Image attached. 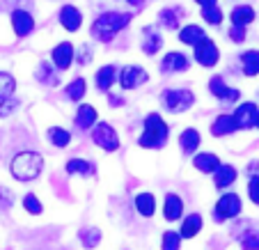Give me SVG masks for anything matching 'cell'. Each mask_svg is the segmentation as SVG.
Here are the masks:
<instances>
[{
  "mask_svg": "<svg viewBox=\"0 0 259 250\" xmlns=\"http://www.w3.org/2000/svg\"><path fill=\"white\" fill-rule=\"evenodd\" d=\"M44 156L39 152H19L10 163V172L19 182H32L41 175Z\"/></svg>",
  "mask_w": 259,
  "mask_h": 250,
  "instance_id": "1",
  "label": "cell"
},
{
  "mask_svg": "<svg viewBox=\"0 0 259 250\" xmlns=\"http://www.w3.org/2000/svg\"><path fill=\"white\" fill-rule=\"evenodd\" d=\"M131 21V14H119V12H106L92 23V37L99 41H110L126 23Z\"/></svg>",
  "mask_w": 259,
  "mask_h": 250,
  "instance_id": "2",
  "label": "cell"
},
{
  "mask_svg": "<svg viewBox=\"0 0 259 250\" xmlns=\"http://www.w3.org/2000/svg\"><path fill=\"white\" fill-rule=\"evenodd\" d=\"M167 140V124L161 119V115H147L145 133L140 136L142 147H163Z\"/></svg>",
  "mask_w": 259,
  "mask_h": 250,
  "instance_id": "3",
  "label": "cell"
},
{
  "mask_svg": "<svg viewBox=\"0 0 259 250\" xmlns=\"http://www.w3.org/2000/svg\"><path fill=\"white\" fill-rule=\"evenodd\" d=\"M193 101H195V97L188 90H165L163 92V103L170 113H184L193 106Z\"/></svg>",
  "mask_w": 259,
  "mask_h": 250,
  "instance_id": "4",
  "label": "cell"
},
{
  "mask_svg": "<svg viewBox=\"0 0 259 250\" xmlns=\"http://www.w3.org/2000/svg\"><path fill=\"white\" fill-rule=\"evenodd\" d=\"M92 138H94V142H97L99 147L106 149V152H115V149L119 147V136H117V131H115L110 124H106V122L94 124Z\"/></svg>",
  "mask_w": 259,
  "mask_h": 250,
  "instance_id": "5",
  "label": "cell"
},
{
  "mask_svg": "<svg viewBox=\"0 0 259 250\" xmlns=\"http://www.w3.org/2000/svg\"><path fill=\"white\" fill-rule=\"evenodd\" d=\"M241 214V197L236 193H225L215 202V221H230Z\"/></svg>",
  "mask_w": 259,
  "mask_h": 250,
  "instance_id": "6",
  "label": "cell"
},
{
  "mask_svg": "<svg viewBox=\"0 0 259 250\" xmlns=\"http://www.w3.org/2000/svg\"><path fill=\"white\" fill-rule=\"evenodd\" d=\"M147 71L142 67H136V64H131V67H124L122 69V74L117 76V80H119V85H122L124 90H136L138 85H142V83H147Z\"/></svg>",
  "mask_w": 259,
  "mask_h": 250,
  "instance_id": "7",
  "label": "cell"
},
{
  "mask_svg": "<svg viewBox=\"0 0 259 250\" xmlns=\"http://www.w3.org/2000/svg\"><path fill=\"white\" fill-rule=\"evenodd\" d=\"M218 58H220L218 46L211 39H202L200 44H195V60L202 67H213V64H218Z\"/></svg>",
  "mask_w": 259,
  "mask_h": 250,
  "instance_id": "8",
  "label": "cell"
},
{
  "mask_svg": "<svg viewBox=\"0 0 259 250\" xmlns=\"http://www.w3.org/2000/svg\"><path fill=\"white\" fill-rule=\"evenodd\" d=\"M12 30L16 37H28L34 30V19L30 12L25 10H14L12 12Z\"/></svg>",
  "mask_w": 259,
  "mask_h": 250,
  "instance_id": "9",
  "label": "cell"
},
{
  "mask_svg": "<svg viewBox=\"0 0 259 250\" xmlns=\"http://www.w3.org/2000/svg\"><path fill=\"white\" fill-rule=\"evenodd\" d=\"M234 124H236V129H250L254 124V119H257V106H254L252 101H248V103H241L239 108L234 110Z\"/></svg>",
  "mask_w": 259,
  "mask_h": 250,
  "instance_id": "10",
  "label": "cell"
},
{
  "mask_svg": "<svg viewBox=\"0 0 259 250\" xmlns=\"http://www.w3.org/2000/svg\"><path fill=\"white\" fill-rule=\"evenodd\" d=\"M60 23H62L64 30L76 32V30L80 28V23H83V14H80L73 5H64L62 10H60Z\"/></svg>",
  "mask_w": 259,
  "mask_h": 250,
  "instance_id": "11",
  "label": "cell"
},
{
  "mask_svg": "<svg viewBox=\"0 0 259 250\" xmlns=\"http://www.w3.org/2000/svg\"><path fill=\"white\" fill-rule=\"evenodd\" d=\"M181 214H184V202H181V197L177 195V193H167L165 204H163V216H165V221H170V223L179 221Z\"/></svg>",
  "mask_w": 259,
  "mask_h": 250,
  "instance_id": "12",
  "label": "cell"
},
{
  "mask_svg": "<svg viewBox=\"0 0 259 250\" xmlns=\"http://www.w3.org/2000/svg\"><path fill=\"white\" fill-rule=\"evenodd\" d=\"M51 60H53V64L58 69H69L71 67V60H73V46L69 44V41L58 44L53 49V53H51Z\"/></svg>",
  "mask_w": 259,
  "mask_h": 250,
  "instance_id": "13",
  "label": "cell"
},
{
  "mask_svg": "<svg viewBox=\"0 0 259 250\" xmlns=\"http://www.w3.org/2000/svg\"><path fill=\"white\" fill-rule=\"evenodd\" d=\"M209 90H211V94H215V97L223 99V101H236V99H239V90L227 88L225 80L220 78V76L209 80Z\"/></svg>",
  "mask_w": 259,
  "mask_h": 250,
  "instance_id": "14",
  "label": "cell"
},
{
  "mask_svg": "<svg viewBox=\"0 0 259 250\" xmlns=\"http://www.w3.org/2000/svg\"><path fill=\"white\" fill-rule=\"evenodd\" d=\"M188 67H191V60H188L186 55L177 53V51L167 53L165 58H163V62H161V69H163V71H186Z\"/></svg>",
  "mask_w": 259,
  "mask_h": 250,
  "instance_id": "15",
  "label": "cell"
},
{
  "mask_svg": "<svg viewBox=\"0 0 259 250\" xmlns=\"http://www.w3.org/2000/svg\"><path fill=\"white\" fill-rule=\"evenodd\" d=\"M213 182L218 188H227L236 182V168L234 165H218L213 170Z\"/></svg>",
  "mask_w": 259,
  "mask_h": 250,
  "instance_id": "16",
  "label": "cell"
},
{
  "mask_svg": "<svg viewBox=\"0 0 259 250\" xmlns=\"http://www.w3.org/2000/svg\"><path fill=\"white\" fill-rule=\"evenodd\" d=\"M202 39H206V34L200 25L191 23V25H186V28H181V32H179V41L186 46H195V44H200Z\"/></svg>",
  "mask_w": 259,
  "mask_h": 250,
  "instance_id": "17",
  "label": "cell"
},
{
  "mask_svg": "<svg viewBox=\"0 0 259 250\" xmlns=\"http://www.w3.org/2000/svg\"><path fill=\"white\" fill-rule=\"evenodd\" d=\"M115 80H117V67H113V64H106L97 71V88L103 92H108Z\"/></svg>",
  "mask_w": 259,
  "mask_h": 250,
  "instance_id": "18",
  "label": "cell"
},
{
  "mask_svg": "<svg viewBox=\"0 0 259 250\" xmlns=\"http://www.w3.org/2000/svg\"><path fill=\"white\" fill-rule=\"evenodd\" d=\"M97 124V110L90 103H83L78 110H76V127L78 129H90Z\"/></svg>",
  "mask_w": 259,
  "mask_h": 250,
  "instance_id": "19",
  "label": "cell"
},
{
  "mask_svg": "<svg viewBox=\"0 0 259 250\" xmlns=\"http://www.w3.org/2000/svg\"><path fill=\"white\" fill-rule=\"evenodd\" d=\"M202 230V216L200 214H191V216H186V221H184V225H181V239H193V236H197Z\"/></svg>",
  "mask_w": 259,
  "mask_h": 250,
  "instance_id": "20",
  "label": "cell"
},
{
  "mask_svg": "<svg viewBox=\"0 0 259 250\" xmlns=\"http://www.w3.org/2000/svg\"><path fill=\"white\" fill-rule=\"evenodd\" d=\"M193 163H195V168H197V170H200V172H204V175H211V172H213L215 168L220 165L218 156H215V154H211V152L197 154V156L193 158Z\"/></svg>",
  "mask_w": 259,
  "mask_h": 250,
  "instance_id": "21",
  "label": "cell"
},
{
  "mask_svg": "<svg viewBox=\"0 0 259 250\" xmlns=\"http://www.w3.org/2000/svg\"><path fill=\"white\" fill-rule=\"evenodd\" d=\"M234 131H236V124H234V117H232V115H220V117L213 122V127H211V133H213L215 138H223V136L234 133Z\"/></svg>",
  "mask_w": 259,
  "mask_h": 250,
  "instance_id": "22",
  "label": "cell"
},
{
  "mask_svg": "<svg viewBox=\"0 0 259 250\" xmlns=\"http://www.w3.org/2000/svg\"><path fill=\"white\" fill-rule=\"evenodd\" d=\"M252 21H254V10L250 5L234 7V12H232V23L234 25H239V28H248Z\"/></svg>",
  "mask_w": 259,
  "mask_h": 250,
  "instance_id": "23",
  "label": "cell"
},
{
  "mask_svg": "<svg viewBox=\"0 0 259 250\" xmlns=\"http://www.w3.org/2000/svg\"><path fill=\"white\" fill-rule=\"evenodd\" d=\"M136 209H138V214H142L145 218L154 216V211H156V200H154L152 193H140V195H136Z\"/></svg>",
  "mask_w": 259,
  "mask_h": 250,
  "instance_id": "24",
  "label": "cell"
},
{
  "mask_svg": "<svg viewBox=\"0 0 259 250\" xmlns=\"http://www.w3.org/2000/svg\"><path fill=\"white\" fill-rule=\"evenodd\" d=\"M179 145H181L184 152L193 154L197 147H200V133H197L195 129H186V131L179 136Z\"/></svg>",
  "mask_w": 259,
  "mask_h": 250,
  "instance_id": "25",
  "label": "cell"
},
{
  "mask_svg": "<svg viewBox=\"0 0 259 250\" xmlns=\"http://www.w3.org/2000/svg\"><path fill=\"white\" fill-rule=\"evenodd\" d=\"M241 62H243L245 76H257L259 74V51H248V53H243L241 55Z\"/></svg>",
  "mask_w": 259,
  "mask_h": 250,
  "instance_id": "26",
  "label": "cell"
},
{
  "mask_svg": "<svg viewBox=\"0 0 259 250\" xmlns=\"http://www.w3.org/2000/svg\"><path fill=\"white\" fill-rule=\"evenodd\" d=\"M85 90H88V83H85V78H73L71 83L67 85L64 94H67L71 101H80V99L85 97Z\"/></svg>",
  "mask_w": 259,
  "mask_h": 250,
  "instance_id": "27",
  "label": "cell"
},
{
  "mask_svg": "<svg viewBox=\"0 0 259 250\" xmlns=\"http://www.w3.org/2000/svg\"><path fill=\"white\" fill-rule=\"evenodd\" d=\"M49 140L53 142L55 147H67L71 142V133L67 129H60V127H51L49 129Z\"/></svg>",
  "mask_w": 259,
  "mask_h": 250,
  "instance_id": "28",
  "label": "cell"
},
{
  "mask_svg": "<svg viewBox=\"0 0 259 250\" xmlns=\"http://www.w3.org/2000/svg\"><path fill=\"white\" fill-rule=\"evenodd\" d=\"M78 239L83 241L85 248H94V245L101 241V230H99V227H83V230L78 232Z\"/></svg>",
  "mask_w": 259,
  "mask_h": 250,
  "instance_id": "29",
  "label": "cell"
},
{
  "mask_svg": "<svg viewBox=\"0 0 259 250\" xmlns=\"http://www.w3.org/2000/svg\"><path fill=\"white\" fill-rule=\"evenodd\" d=\"M16 90V80L14 76L5 74V71H0V99H5V97H12Z\"/></svg>",
  "mask_w": 259,
  "mask_h": 250,
  "instance_id": "30",
  "label": "cell"
},
{
  "mask_svg": "<svg viewBox=\"0 0 259 250\" xmlns=\"http://www.w3.org/2000/svg\"><path fill=\"white\" fill-rule=\"evenodd\" d=\"M67 172L69 175H90L92 165H90L88 161H83V158H71V161L67 163Z\"/></svg>",
  "mask_w": 259,
  "mask_h": 250,
  "instance_id": "31",
  "label": "cell"
},
{
  "mask_svg": "<svg viewBox=\"0 0 259 250\" xmlns=\"http://www.w3.org/2000/svg\"><path fill=\"white\" fill-rule=\"evenodd\" d=\"M181 248V234L175 230H167L163 234V243H161V250H179Z\"/></svg>",
  "mask_w": 259,
  "mask_h": 250,
  "instance_id": "32",
  "label": "cell"
},
{
  "mask_svg": "<svg viewBox=\"0 0 259 250\" xmlns=\"http://www.w3.org/2000/svg\"><path fill=\"white\" fill-rule=\"evenodd\" d=\"M184 14V12L181 10H163L161 12V16H158V21H161L163 25H165V28H177V25H179V16Z\"/></svg>",
  "mask_w": 259,
  "mask_h": 250,
  "instance_id": "33",
  "label": "cell"
},
{
  "mask_svg": "<svg viewBox=\"0 0 259 250\" xmlns=\"http://www.w3.org/2000/svg\"><path fill=\"white\" fill-rule=\"evenodd\" d=\"M241 248L243 250H259V230H248L241 236Z\"/></svg>",
  "mask_w": 259,
  "mask_h": 250,
  "instance_id": "34",
  "label": "cell"
},
{
  "mask_svg": "<svg viewBox=\"0 0 259 250\" xmlns=\"http://www.w3.org/2000/svg\"><path fill=\"white\" fill-rule=\"evenodd\" d=\"M202 19L211 25H218V23H223V12H220L215 5H206L204 10H202Z\"/></svg>",
  "mask_w": 259,
  "mask_h": 250,
  "instance_id": "35",
  "label": "cell"
},
{
  "mask_svg": "<svg viewBox=\"0 0 259 250\" xmlns=\"http://www.w3.org/2000/svg\"><path fill=\"white\" fill-rule=\"evenodd\" d=\"M23 206L28 214H32V216H39L41 214V202L37 200V195L34 193H28V195L23 197Z\"/></svg>",
  "mask_w": 259,
  "mask_h": 250,
  "instance_id": "36",
  "label": "cell"
},
{
  "mask_svg": "<svg viewBox=\"0 0 259 250\" xmlns=\"http://www.w3.org/2000/svg\"><path fill=\"white\" fill-rule=\"evenodd\" d=\"M161 46H163L161 37H158V34H152V37H147V39H145V44H142V51H145V53H149V55H154L158 49H161Z\"/></svg>",
  "mask_w": 259,
  "mask_h": 250,
  "instance_id": "37",
  "label": "cell"
},
{
  "mask_svg": "<svg viewBox=\"0 0 259 250\" xmlns=\"http://www.w3.org/2000/svg\"><path fill=\"white\" fill-rule=\"evenodd\" d=\"M16 106H19V101H16V99H12V97L0 99V117H7V115H10Z\"/></svg>",
  "mask_w": 259,
  "mask_h": 250,
  "instance_id": "38",
  "label": "cell"
},
{
  "mask_svg": "<svg viewBox=\"0 0 259 250\" xmlns=\"http://www.w3.org/2000/svg\"><path fill=\"white\" fill-rule=\"evenodd\" d=\"M248 195L254 204H259V175H254L248 182Z\"/></svg>",
  "mask_w": 259,
  "mask_h": 250,
  "instance_id": "39",
  "label": "cell"
},
{
  "mask_svg": "<svg viewBox=\"0 0 259 250\" xmlns=\"http://www.w3.org/2000/svg\"><path fill=\"white\" fill-rule=\"evenodd\" d=\"M39 80H41V83H49V85H55V83H58V78L51 74V69L46 67V64H41V67H39Z\"/></svg>",
  "mask_w": 259,
  "mask_h": 250,
  "instance_id": "40",
  "label": "cell"
},
{
  "mask_svg": "<svg viewBox=\"0 0 259 250\" xmlns=\"http://www.w3.org/2000/svg\"><path fill=\"white\" fill-rule=\"evenodd\" d=\"M230 39H234L236 44H241V41L245 39V28H239V25H232V28H230Z\"/></svg>",
  "mask_w": 259,
  "mask_h": 250,
  "instance_id": "41",
  "label": "cell"
},
{
  "mask_svg": "<svg viewBox=\"0 0 259 250\" xmlns=\"http://www.w3.org/2000/svg\"><path fill=\"white\" fill-rule=\"evenodd\" d=\"M0 204L3 206H10L12 204V193L7 188H0Z\"/></svg>",
  "mask_w": 259,
  "mask_h": 250,
  "instance_id": "42",
  "label": "cell"
},
{
  "mask_svg": "<svg viewBox=\"0 0 259 250\" xmlns=\"http://www.w3.org/2000/svg\"><path fill=\"white\" fill-rule=\"evenodd\" d=\"M78 62L80 64H83V62H90V49H88V46H85V49H80V55H78Z\"/></svg>",
  "mask_w": 259,
  "mask_h": 250,
  "instance_id": "43",
  "label": "cell"
},
{
  "mask_svg": "<svg viewBox=\"0 0 259 250\" xmlns=\"http://www.w3.org/2000/svg\"><path fill=\"white\" fill-rule=\"evenodd\" d=\"M21 0H0V7H14V5H19Z\"/></svg>",
  "mask_w": 259,
  "mask_h": 250,
  "instance_id": "44",
  "label": "cell"
},
{
  "mask_svg": "<svg viewBox=\"0 0 259 250\" xmlns=\"http://www.w3.org/2000/svg\"><path fill=\"white\" fill-rule=\"evenodd\" d=\"M202 7H206V5H215V0H197Z\"/></svg>",
  "mask_w": 259,
  "mask_h": 250,
  "instance_id": "45",
  "label": "cell"
},
{
  "mask_svg": "<svg viewBox=\"0 0 259 250\" xmlns=\"http://www.w3.org/2000/svg\"><path fill=\"white\" fill-rule=\"evenodd\" d=\"M131 5H142V0H128Z\"/></svg>",
  "mask_w": 259,
  "mask_h": 250,
  "instance_id": "46",
  "label": "cell"
},
{
  "mask_svg": "<svg viewBox=\"0 0 259 250\" xmlns=\"http://www.w3.org/2000/svg\"><path fill=\"white\" fill-rule=\"evenodd\" d=\"M254 124H257V127H259V110H257V119H254Z\"/></svg>",
  "mask_w": 259,
  "mask_h": 250,
  "instance_id": "47",
  "label": "cell"
}]
</instances>
